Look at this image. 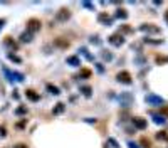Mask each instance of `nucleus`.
I'll return each instance as SVG.
<instances>
[{
  "label": "nucleus",
  "instance_id": "nucleus-1",
  "mask_svg": "<svg viewBox=\"0 0 168 148\" xmlns=\"http://www.w3.org/2000/svg\"><path fill=\"white\" fill-rule=\"evenodd\" d=\"M40 20L39 19H30V20H27V30H29L30 34H34V32H39L40 30Z\"/></svg>",
  "mask_w": 168,
  "mask_h": 148
},
{
  "label": "nucleus",
  "instance_id": "nucleus-2",
  "mask_svg": "<svg viewBox=\"0 0 168 148\" xmlns=\"http://www.w3.org/2000/svg\"><path fill=\"white\" fill-rule=\"evenodd\" d=\"M118 81L123 84H131V74L128 72V71H121L119 74H118Z\"/></svg>",
  "mask_w": 168,
  "mask_h": 148
},
{
  "label": "nucleus",
  "instance_id": "nucleus-3",
  "mask_svg": "<svg viewBox=\"0 0 168 148\" xmlns=\"http://www.w3.org/2000/svg\"><path fill=\"white\" fill-rule=\"evenodd\" d=\"M133 124H134V128H138V130H144V128L148 126L146 120H143V118H133Z\"/></svg>",
  "mask_w": 168,
  "mask_h": 148
},
{
  "label": "nucleus",
  "instance_id": "nucleus-4",
  "mask_svg": "<svg viewBox=\"0 0 168 148\" xmlns=\"http://www.w3.org/2000/svg\"><path fill=\"white\" fill-rule=\"evenodd\" d=\"M69 17H71V13H69V10H67V9H60L59 12H57V20H60V22L67 20Z\"/></svg>",
  "mask_w": 168,
  "mask_h": 148
},
{
  "label": "nucleus",
  "instance_id": "nucleus-5",
  "mask_svg": "<svg viewBox=\"0 0 168 148\" xmlns=\"http://www.w3.org/2000/svg\"><path fill=\"white\" fill-rule=\"evenodd\" d=\"M109 42L113 44V46H121V44L124 42V39H123V35H118V34H114V35L109 37Z\"/></svg>",
  "mask_w": 168,
  "mask_h": 148
},
{
  "label": "nucleus",
  "instance_id": "nucleus-6",
  "mask_svg": "<svg viewBox=\"0 0 168 148\" xmlns=\"http://www.w3.org/2000/svg\"><path fill=\"white\" fill-rule=\"evenodd\" d=\"M25 96L29 98L30 101H34V103H35V101H39V99H40V96H39V94L35 93V91H32V89H27V91H25Z\"/></svg>",
  "mask_w": 168,
  "mask_h": 148
},
{
  "label": "nucleus",
  "instance_id": "nucleus-7",
  "mask_svg": "<svg viewBox=\"0 0 168 148\" xmlns=\"http://www.w3.org/2000/svg\"><path fill=\"white\" fill-rule=\"evenodd\" d=\"M146 103H153V104H161L163 103V99L158 96H155V94H148L146 96Z\"/></svg>",
  "mask_w": 168,
  "mask_h": 148
},
{
  "label": "nucleus",
  "instance_id": "nucleus-8",
  "mask_svg": "<svg viewBox=\"0 0 168 148\" xmlns=\"http://www.w3.org/2000/svg\"><path fill=\"white\" fill-rule=\"evenodd\" d=\"M67 64H71V66H81V61L77 56H71V57H67Z\"/></svg>",
  "mask_w": 168,
  "mask_h": 148
},
{
  "label": "nucleus",
  "instance_id": "nucleus-9",
  "mask_svg": "<svg viewBox=\"0 0 168 148\" xmlns=\"http://www.w3.org/2000/svg\"><path fill=\"white\" fill-rule=\"evenodd\" d=\"M106 148H119V145H118V141L114 140V138H108V141H106Z\"/></svg>",
  "mask_w": 168,
  "mask_h": 148
},
{
  "label": "nucleus",
  "instance_id": "nucleus-10",
  "mask_svg": "<svg viewBox=\"0 0 168 148\" xmlns=\"http://www.w3.org/2000/svg\"><path fill=\"white\" fill-rule=\"evenodd\" d=\"M47 91H49L50 94H54V96H57V94H59V87L54 86V84H47Z\"/></svg>",
  "mask_w": 168,
  "mask_h": 148
},
{
  "label": "nucleus",
  "instance_id": "nucleus-11",
  "mask_svg": "<svg viewBox=\"0 0 168 148\" xmlns=\"http://www.w3.org/2000/svg\"><path fill=\"white\" fill-rule=\"evenodd\" d=\"M97 19H99V22L106 24V25H109V24H111V19L106 15V13H99V17H97Z\"/></svg>",
  "mask_w": 168,
  "mask_h": 148
},
{
  "label": "nucleus",
  "instance_id": "nucleus-12",
  "mask_svg": "<svg viewBox=\"0 0 168 148\" xmlns=\"http://www.w3.org/2000/svg\"><path fill=\"white\" fill-rule=\"evenodd\" d=\"M62 111H64V104H62V103H57L56 108L52 109V113H54V114H60Z\"/></svg>",
  "mask_w": 168,
  "mask_h": 148
},
{
  "label": "nucleus",
  "instance_id": "nucleus-13",
  "mask_svg": "<svg viewBox=\"0 0 168 148\" xmlns=\"http://www.w3.org/2000/svg\"><path fill=\"white\" fill-rule=\"evenodd\" d=\"M20 40H22V42H30V40H32V34L30 32L22 34V35H20Z\"/></svg>",
  "mask_w": 168,
  "mask_h": 148
},
{
  "label": "nucleus",
  "instance_id": "nucleus-14",
  "mask_svg": "<svg viewBox=\"0 0 168 148\" xmlns=\"http://www.w3.org/2000/svg\"><path fill=\"white\" fill-rule=\"evenodd\" d=\"M141 30H148V32H160L158 27H151V25H141Z\"/></svg>",
  "mask_w": 168,
  "mask_h": 148
},
{
  "label": "nucleus",
  "instance_id": "nucleus-15",
  "mask_svg": "<svg viewBox=\"0 0 168 148\" xmlns=\"http://www.w3.org/2000/svg\"><path fill=\"white\" fill-rule=\"evenodd\" d=\"M153 118H155V123H158V124H163V123H165V118H163V116H158V114H155Z\"/></svg>",
  "mask_w": 168,
  "mask_h": 148
},
{
  "label": "nucleus",
  "instance_id": "nucleus-16",
  "mask_svg": "<svg viewBox=\"0 0 168 148\" xmlns=\"http://www.w3.org/2000/svg\"><path fill=\"white\" fill-rule=\"evenodd\" d=\"M116 17H119V19H126V17H128V13H126V10H118V13H116Z\"/></svg>",
  "mask_w": 168,
  "mask_h": 148
},
{
  "label": "nucleus",
  "instance_id": "nucleus-17",
  "mask_svg": "<svg viewBox=\"0 0 168 148\" xmlns=\"http://www.w3.org/2000/svg\"><path fill=\"white\" fill-rule=\"evenodd\" d=\"M82 93H84V96H91V87L89 86H84L82 87Z\"/></svg>",
  "mask_w": 168,
  "mask_h": 148
},
{
  "label": "nucleus",
  "instance_id": "nucleus-18",
  "mask_svg": "<svg viewBox=\"0 0 168 148\" xmlns=\"http://www.w3.org/2000/svg\"><path fill=\"white\" fill-rule=\"evenodd\" d=\"M24 113H27V108H25V106L17 108V114H24Z\"/></svg>",
  "mask_w": 168,
  "mask_h": 148
},
{
  "label": "nucleus",
  "instance_id": "nucleus-19",
  "mask_svg": "<svg viewBox=\"0 0 168 148\" xmlns=\"http://www.w3.org/2000/svg\"><path fill=\"white\" fill-rule=\"evenodd\" d=\"M81 76H82V77H89V76H91V71L82 69V71H81Z\"/></svg>",
  "mask_w": 168,
  "mask_h": 148
},
{
  "label": "nucleus",
  "instance_id": "nucleus-20",
  "mask_svg": "<svg viewBox=\"0 0 168 148\" xmlns=\"http://www.w3.org/2000/svg\"><path fill=\"white\" fill-rule=\"evenodd\" d=\"M82 5L86 7V9H91V10L94 9V5H93V3H89V2H82Z\"/></svg>",
  "mask_w": 168,
  "mask_h": 148
},
{
  "label": "nucleus",
  "instance_id": "nucleus-21",
  "mask_svg": "<svg viewBox=\"0 0 168 148\" xmlns=\"http://www.w3.org/2000/svg\"><path fill=\"white\" fill-rule=\"evenodd\" d=\"M156 138H160V140H166L168 136H166V133H158V135H156Z\"/></svg>",
  "mask_w": 168,
  "mask_h": 148
},
{
  "label": "nucleus",
  "instance_id": "nucleus-22",
  "mask_svg": "<svg viewBox=\"0 0 168 148\" xmlns=\"http://www.w3.org/2000/svg\"><path fill=\"white\" fill-rule=\"evenodd\" d=\"M141 143L144 145V148H150V141H148L146 138H143V140H141Z\"/></svg>",
  "mask_w": 168,
  "mask_h": 148
},
{
  "label": "nucleus",
  "instance_id": "nucleus-23",
  "mask_svg": "<svg viewBox=\"0 0 168 148\" xmlns=\"http://www.w3.org/2000/svg\"><path fill=\"white\" fill-rule=\"evenodd\" d=\"M57 44H59L60 47H67V46H69V42H64V40H57Z\"/></svg>",
  "mask_w": 168,
  "mask_h": 148
},
{
  "label": "nucleus",
  "instance_id": "nucleus-24",
  "mask_svg": "<svg viewBox=\"0 0 168 148\" xmlns=\"http://www.w3.org/2000/svg\"><path fill=\"white\" fill-rule=\"evenodd\" d=\"M9 59H12V61H15V62H19V57H17V56H13V54H9Z\"/></svg>",
  "mask_w": 168,
  "mask_h": 148
},
{
  "label": "nucleus",
  "instance_id": "nucleus-25",
  "mask_svg": "<svg viewBox=\"0 0 168 148\" xmlns=\"http://www.w3.org/2000/svg\"><path fill=\"white\" fill-rule=\"evenodd\" d=\"M0 136H5V128L0 126Z\"/></svg>",
  "mask_w": 168,
  "mask_h": 148
},
{
  "label": "nucleus",
  "instance_id": "nucleus-26",
  "mask_svg": "<svg viewBox=\"0 0 168 148\" xmlns=\"http://www.w3.org/2000/svg\"><path fill=\"white\" fill-rule=\"evenodd\" d=\"M130 148H138V145H134V143H130Z\"/></svg>",
  "mask_w": 168,
  "mask_h": 148
},
{
  "label": "nucleus",
  "instance_id": "nucleus-27",
  "mask_svg": "<svg viewBox=\"0 0 168 148\" xmlns=\"http://www.w3.org/2000/svg\"><path fill=\"white\" fill-rule=\"evenodd\" d=\"M15 148H27V146H25V145H17Z\"/></svg>",
  "mask_w": 168,
  "mask_h": 148
},
{
  "label": "nucleus",
  "instance_id": "nucleus-28",
  "mask_svg": "<svg viewBox=\"0 0 168 148\" xmlns=\"http://www.w3.org/2000/svg\"><path fill=\"white\" fill-rule=\"evenodd\" d=\"M166 20H168V13H166Z\"/></svg>",
  "mask_w": 168,
  "mask_h": 148
}]
</instances>
